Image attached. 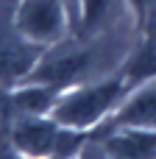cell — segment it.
Listing matches in <instances>:
<instances>
[{
	"mask_svg": "<svg viewBox=\"0 0 156 159\" xmlns=\"http://www.w3.org/2000/svg\"><path fill=\"white\" fill-rule=\"evenodd\" d=\"M131 81L120 73H114L112 78L106 81H98V84H87L75 92H67L64 98L56 101L50 117L59 123V126H67V129H81V131H89L103 115H109L123 98L126 92H131Z\"/></svg>",
	"mask_w": 156,
	"mask_h": 159,
	"instance_id": "cell-1",
	"label": "cell"
},
{
	"mask_svg": "<svg viewBox=\"0 0 156 159\" xmlns=\"http://www.w3.org/2000/svg\"><path fill=\"white\" fill-rule=\"evenodd\" d=\"M42 56V42L25 36L11 17L0 14V87H11L31 75Z\"/></svg>",
	"mask_w": 156,
	"mask_h": 159,
	"instance_id": "cell-2",
	"label": "cell"
},
{
	"mask_svg": "<svg viewBox=\"0 0 156 159\" xmlns=\"http://www.w3.org/2000/svg\"><path fill=\"white\" fill-rule=\"evenodd\" d=\"M11 20L25 36L42 45L61 39L67 25H73V17L64 0H22Z\"/></svg>",
	"mask_w": 156,
	"mask_h": 159,
	"instance_id": "cell-3",
	"label": "cell"
},
{
	"mask_svg": "<svg viewBox=\"0 0 156 159\" xmlns=\"http://www.w3.org/2000/svg\"><path fill=\"white\" fill-rule=\"evenodd\" d=\"M92 67V50L87 48H64V50H53L45 53L39 59V64L33 67L31 78L36 84H50V87H67L75 84L84 73H89Z\"/></svg>",
	"mask_w": 156,
	"mask_h": 159,
	"instance_id": "cell-4",
	"label": "cell"
},
{
	"mask_svg": "<svg viewBox=\"0 0 156 159\" xmlns=\"http://www.w3.org/2000/svg\"><path fill=\"white\" fill-rule=\"evenodd\" d=\"M61 126L56 120H42V115L11 117V145L31 157L53 154Z\"/></svg>",
	"mask_w": 156,
	"mask_h": 159,
	"instance_id": "cell-5",
	"label": "cell"
},
{
	"mask_svg": "<svg viewBox=\"0 0 156 159\" xmlns=\"http://www.w3.org/2000/svg\"><path fill=\"white\" fill-rule=\"evenodd\" d=\"M100 154L106 157H156V129L140 126H117L103 131Z\"/></svg>",
	"mask_w": 156,
	"mask_h": 159,
	"instance_id": "cell-6",
	"label": "cell"
},
{
	"mask_svg": "<svg viewBox=\"0 0 156 159\" xmlns=\"http://www.w3.org/2000/svg\"><path fill=\"white\" fill-rule=\"evenodd\" d=\"M123 6L126 0H81V17H78L75 34L84 42L92 36H100L117 22V17L123 14Z\"/></svg>",
	"mask_w": 156,
	"mask_h": 159,
	"instance_id": "cell-7",
	"label": "cell"
},
{
	"mask_svg": "<svg viewBox=\"0 0 156 159\" xmlns=\"http://www.w3.org/2000/svg\"><path fill=\"white\" fill-rule=\"evenodd\" d=\"M123 75L131 81L134 89H137L140 84H145V81H154L156 78V39L142 36V42H140V45L131 50V56L126 59Z\"/></svg>",
	"mask_w": 156,
	"mask_h": 159,
	"instance_id": "cell-8",
	"label": "cell"
},
{
	"mask_svg": "<svg viewBox=\"0 0 156 159\" xmlns=\"http://www.w3.org/2000/svg\"><path fill=\"white\" fill-rule=\"evenodd\" d=\"M140 34L156 39V3L148 8V14H145V20H142V25H140Z\"/></svg>",
	"mask_w": 156,
	"mask_h": 159,
	"instance_id": "cell-9",
	"label": "cell"
},
{
	"mask_svg": "<svg viewBox=\"0 0 156 159\" xmlns=\"http://www.w3.org/2000/svg\"><path fill=\"white\" fill-rule=\"evenodd\" d=\"M156 0H128V6L134 8V17H137V28L142 25V20H145V14H148V8L154 6Z\"/></svg>",
	"mask_w": 156,
	"mask_h": 159,
	"instance_id": "cell-10",
	"label": "cell"
},
{
	"mask_svg": "<svg viewBox=\"0 0 156 159\" xmlns=\"http://www.w3.org/2000/svg\"><path fill=\"white\" fill-rule=\"evenodd\" d=\"M20 3H22V0H0V14H3V17H14L17 8H20Z\"/></svg>",
	"mask_w": 156,
	"mask_h": 159,
	"instance_id": "cell-11",
	"label": "cell"
},
{
	"mask_svg": "<svg viewBox=\"0 0 156 159\" xmlns=\"http://www.w3.org/2000/svg\"><path fill=\"white\" fill-rule=\"evenodd\" d=\"M67 8H70V17H73V28L78 25V17H81V0H64Z\"/></svg>",
	"mask_w": 156,
	"mask_h": 159,
	"instance_id": "cell-12",
	"label": "cell"
}]
</instances>
